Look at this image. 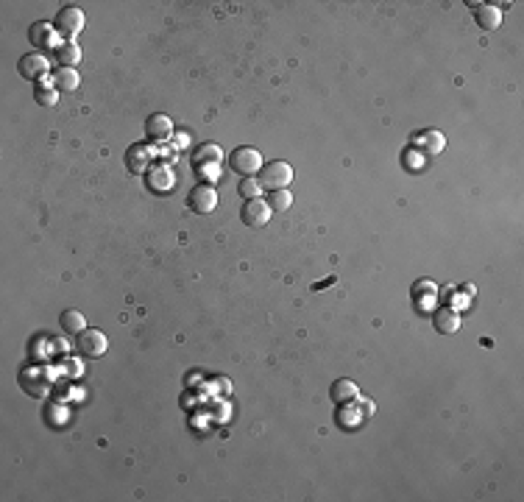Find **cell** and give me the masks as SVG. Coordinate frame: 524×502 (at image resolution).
Listing matches in <instances>:
<instances>
[{
  "mask_svg": "<svg viewBox=\"0 0 524 502\" xmlns=\"http://www.w3.org/2000/svg\"><path fill=\"white\" fill-rule=\"evenodd\" d=\"M259 187L262 190H287V184L293 181V167L287 165V162H282V159H276V162H268V165H262L259 167Z\"/></svg>",
  "mask_w": 524,
  "mask_h": 502,
  "instance_id": "obj_1",
  "label": "cell"
},
{
  "mask_svg": "<svg viewBox=\"0 0 524 502\" xmlns=\"http://www.w3.org/2000/svg\"><path fill=\"white\" fill-rule=\"evenodd\" d=\"M56 31L67 39V42H72L81 31H84V25H86V17H84V11L78 8V6H64L59 14H56Z\"/></svg>",
  "mask_w": 524,
  "mask_h": 502,
  "instance_id": "obj_2",
  "label": "cell"
},
{
  "mask_svg": "<svg viewBox=\"0 0 524 502\" xmlns=\"http://www.w3.org/2000/svg\"><path fill=\"white\" fill-rule=\"evenodd\" d=\"M109 349V337L100 329H84L75 340V351L81 357H103Z\"/></svg>",
  "mask_w": 524,
  "mask_h": 502,
  "instance_id": "obj_3",
  "label": "cell"
},
{
  "mask_svg": "<svg viewBox=\"0 0 524 502\" xmlns=\"http://www.w3.org/2000/svg\"><path fill=\"white\" fill-rule=\"evenodd\" d=\"M229 162H231V167H234L237 173L254 176V173L262 167V153H259L256 148H251V145H242V148H234V151H231Z\"/></svg>",
  "mask_w": 524,
  "mask_h": 502,
  "instance_id": "obj_4",
  "label": "cell"
},
{
  "mask_svg": "<svg viewBox=\"0 0 524 502\" xmlns=\"http://www.w3.org/2000/svg\"><path fill=\"white\" fill-rule=\"evenodd\" d=\"M270 204L262 201V198H248L245 206H242V223L251 226V229H262L268 220H270Z\"/></svg>",
  "mask_w": 524,
  "mask_h": 502,
  "instance_id": "obj_5",
  "label": "cell"
},
{
  "mask_svg": "<svg viewBox=\"0 0 524 502\" xmlns=\"http://www.w3.org/2000/svg\"><path fill=\"white\" fill-rule=\"evenodd\" d=\"M190 206L195 209V212H212L215 206H217V192H215V187H209V184H198V187H192L190 190Z\"/></svg>",
  "mask_w": 524,
  "mask_h": 502,
  "instance_id": "obj_6",
  "label": "cell"
},
{
  "mask_svg": "<svg viewBox=\"0 0 524 502\" xmlns=\"http://www.w3.org/2000/svg\"><path fill=\"white\" fill-rule=\"evenodd\" d=\"M47 70H50V61L42 53H28V56L20 59V73L31 81H42Z\"/></svg>",
  "mask_w": 524,
  "mask_h": 502,
  "instance_id": "obj_7",
  "label": "cell"
},
{
  "mask_svg": "<svg viewBox=\"0 0 524 502\" xmlns=\"http://www.w3.org/2000/svg\"><path fill=\"white\" fill-rule=\"evenodd\" d=\"M413 145L418 151H424L426 156H435V153H440L446 148V137L440 131H421V134L413 137Z\"/></svg>",
  "mask_w": 524,
  "mask_h": 502,
  "instance_id": "obj_8",
  "label": "cell"
},
{
  "mask_svg": "<svg viewBox=\"0 0 524 502\" xmlns=\"http://www.w3.org/2000/svg\"><path fill=\"white\" fill-rule=\"evenodd\" d=\"M474 17H477V25L485 28V31H496L502 25V11L493 3H477L474 6Z\"/></svg>",
  "mask_w": 524,
  "mask_h": 502,
  "instance_id": "obj_9",
  "label": "cell"
},
{
  "mask_svg": "<svg viewBox=\"0 0 524 502\" xmlns=\"http://www.w3.org/2000/svg\"><path fill=\"white\" fill-rule=\"evenodd\" d=\"M145 134L153 139V142H164L173 137V120L167 114H153L148 123H145Z\"/></svg>",
  "mask_w": 524,
  "mask_h": 502,
  "instance_id": "obj_10",
  "label": "cell"
},
{
  "mask_svg": "<svg viewBox=\"0 0 524 502\" xmlns=\"http://www.w3.org/2000/svg\"><path fill=\"white\" fill-rule=\"evenodd\" d=\"M28 36H31V45H36V47H53L59 31H56V25H50V22H33L31 31H28ZM56 47H59V45H56Z\"/></svg>",
  "mask_w": 524,
  "mask_h": 502,
  "instance_id": "obj_11",
  "label": "cell"
},
{
  "mask_svg": "<svg viewBox=\"0 0 524 502\" xmlns=\"http://www.w3.org/2000/svg\"><path fill=\"white\" fill-rule=\"evenodd\" d=\"M357 399H360L357 382H351V379H337V382L332 385V402H334V404H351V402H357Z\"/></svg>",
  "mask_w": 524,
  "mask_h": 502,
  "instance_id": "obj_12",
  "label": "cell"
},
{
  "mask_svg": "<svg viewBox=\"0 0 524 502\" xmlns=\"http://www.w3.org/2000/svg\"><path fill=\"white\" fill-rule=\"evenodd\" d=\"M192 162H195L198 167L220 165V162H223V151H220L217 145H212V142H203V145H198V148H195V156H192Z\"/></svg>",
  "mask_w": 524,
  "mask_h": 502,
  "instance_id": "obj_13",
  "label": "cell"
},
{
  "mask_svg": "<svg viewBox=\"0 0 524 502\" xmlns=\"http://www.w3.org/2000/svg\"><path fill=\"white\" fill-rule=\"evenodd\" d=\"M435 329L443 332V335H454V332L460 329V315H457V310H452V307L438 310V312H435Z\"/></svg>",
  "mask_w": 524,
  "mask_h": 502,
  "instance_id": "obj_14",
  "label": "cell"
},
{
  "mask_svg": "<svg viewBox=\"0 0 524 502\" xmlns=\"http://www.w3.org/2000/svg\"><path fill=\"white\" fill-rule=\"evenodd\" d=\"M53 59L59 61V67H75L78 59H81V47L75 42H61L56 50H53Z\"/></svg>",
  "mask_w": 524,
  "mask_h": 502,
  "instance_id": "obj_15",
  "label": "cell"
},
{
  "mask_svg": "<svg viewBox=\"0 0 524 502\" xmlns=\"http://www.w3.org/2000/svg\"><path fill=\"white\" fill-rule=\"evenodd\" d=\"M78 84H81V78H78L75 67H59V73H53V86L59 92H72V89H78Z\"/></svg>",
  "mask_w": 524,
  "mask_h": 502,
  "instance_id": "obj_16",
  "label": "cell"
},
{
  "mask_svg": "<svg viewBox=\"0 0 524 502\" xmlns=\"http://www.w3.org/2000/svg\"><path fill=\"white\" fill-rule=\"evenodd\" d=\"M61 329L70 332V335H81V332L86 329V318H84V312H78V310H67V312H61Z\"/></svg>",
  "mask_w": 524,
  "mask_h": 502,
  "instance_id": "obj_17",
  "label": "cell"
},
{
  "mask_svg": "<svg viewBox=\"0 0 524 502\" xmlns=\"http://www.w3.org/2000/svg\"><path fill=\"white\" fill-rule=\"evenodd\" d=\"M125 162H128V167H131L134 173H142V170H145V165L151 162V153H148V148H145V145H134V148L125 153Z\"/></svg>",
  "mask_w": 524,
  "mask_h": 502,
  "instance_id": "obj_18",
  "label": "cell"
},
{
  "mask_svg": "<svg viewBox=\"0 0 524 502\" xmlns=\"http://www.w3.org/2000/svg\"><path fill=\"white\" fill-rule=\"evenodd\" d=\"M268 204H270V209H290L293 206V195H290V190H273L270 195H268Z\"/></svg>",
  "mask_w": 524,
  "mask_h": 502,
  "instance_id": "obj_19",
  "label": "cell"
},
{
  "mask_svg": "<svg viewBox=\"0 0 524 502\" xmlns=\"http://www.w3.org/2000/svg\"><path fill=\"white\" fill-rule=\"evenodd\" d=\"M36 103H42V106H53L56 100H59V89L56 86H36Z\"/></svg>",
  "mask_w": 524,
  "mask_h": 502,
  "instance_id": "obj_20",
  "label": "cell"
},
{
  "mask_svg": "<svg viewBox=\"0 0 524 502\" xmlns=\"http://www.w3.org/2000/svg\"><path fill=\"white\" fill-rule=\"evenodd\" d=\"M240 195L248 201V198H259L262 195V187H259V181L256 178H251V176H245V181L240 184Z\"/></svg>",
  "mask_w": 524,
  "mask_h": 502,
  "instance_id": "obj_21",
  "label": "cell"
},
{
  "mask_svg": "<svg viewBox=\"0 0 524 502\" xmlns=\"http://www.w3.org/2000/svg\"><path fill=\"white\" fill-rule=\"evenodd\" d=\"M435 282H429V279H421V282H415L413 284V296H418V293H424V296H435Z\"/></svg>",
  "mask_w": 524,
  "mask_h": 502,
  "instance_id": "obj_22",
  "label": "cell"
}]
</instances>
